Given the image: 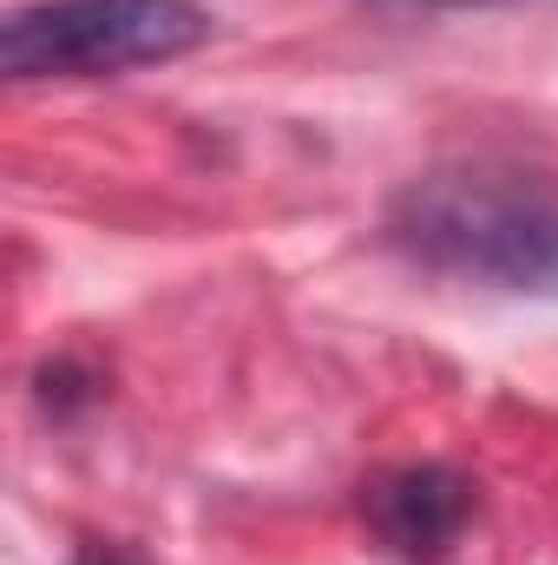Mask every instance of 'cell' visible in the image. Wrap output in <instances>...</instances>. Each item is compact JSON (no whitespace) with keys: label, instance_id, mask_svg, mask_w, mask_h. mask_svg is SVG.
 Returning <instances> with one entry per match:
<instances>
[{"label":"cell","instance_id":"6da1fadb","mask_svg":"<svg viewBox=\"0 0 558 565\" xmlns=\"http://www.w3.org/2000/svg\"><path fill=\"white\" fill-rule=\"evenodd\" d=\"M388 244L440 277L558 302V178L440 164L388 198Z\"/></svg>","mask_w":558,"mask_h":565},{"label":"cell","instance_id":"7a4b0ae2","mask_svg":"<svg viewBox=\"0 0 558 565\" xmlns=\"http://www.w3.org/2000/svg\"><path fill=\"white\" fill-rule=\"evenodd\" d=\"M197 0H33L0 20L7 79H112L184 60L211 40Z\"/></svg>","mask_w":558,"mask_h":565},{"label":"cell","instance_id":"3957f363","mask_svg":"<svg viewBox=\"0 0 558 565\" xmlns=\"http://www.w3.org/2000/svg\"><path fill=\"white\" fill-rule=\"evenodd\" d=\"M362 520L375 526V540L388 553L427 565L440 559L460 540V526L473 520V487L447 460H408V467L362 487Z\"/></svg>","mask_w":558,"mask_h":565},{"label":"cell","instance_id":"277c9868","mask_svg":"<svg viewBox=\"0 0 558 565\" xmlns=\"http://www.w3.org/2000/svg\"><path fill=\"white\" fill-rule=\"evenodd\" d=\"M40 402H46L53 415H73V408L93 402V375H86L79 362H53V369H40Z\"/></svg>","mask_w":558,"mask_h":565},{"label":"cell","instance_id":"5b68a950","mask_svg":"<svg viewBox=\"0 0 558 565\" xmlns=\"http://www.w3.org/2000/svg\"><path fill=\"white\" fill-rule=\"evenodd\" d=\"M388 13H486V7H533V0H368Z\"/></svg>","mask_w":558,"mask_h":565},{"label":"cell","instance_id":"8992f818","mask_svg":"<svg viewBox=\"0 0 558 565\" xmlns=\"http://www.w3.org/2000/svg\"><path fill=\"white\" fill-rule=\"evenodd\" d=\"M73 565H144V559H132L126 546H106V540H93V546H79V553H73Z\"/></svg>","mask_w":558,"mask_h":565}]
</instances>
